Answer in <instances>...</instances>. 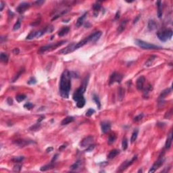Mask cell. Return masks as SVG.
<instances>
[{"instance_id":"3957f363","label":"cell","mask_w":173,"mask_h":173,"mask_svg":"<svg viewBox=\"0 0 173 173\" xmlns=\"http://www.w3.org/2000/svg\"><path fill=\"white\" fill-rule=\"evenodd\" d=\"M135 44L137 45H138L139 47H140L142 49H156L161 48L159 46L149 43L145 42V41H143L140 40V39H136L135 41Z\"/></svg>"},{"instance_id":"6f0895ef","label":"cell","mask_w":173,"mask_h":173,"mask_svg":"<svg viewBox=\"0 0 173 173\" xmlns=\"http://www.w3.org/2000/svg\"><path fill=\"white\" fill-rule=\"evenodd\" d=\"M43 3H44V1H37L35 2V4L38 5H39L40 4H43Z\"/></svg>"},{"instance_id":"f5cc1de1","label":"cell","mask_w":173,"mask_h":173,"mask_svg":"<svg viewBox=\"0 0 173 173\" xmlns=\"http://www.w3.org/2000/svg\"><path fill=\"white\" fill-rule=\"evenodd\" d=\"M53 149V147H48L47 149H46V152H47V153H49V152H52Z\"/></svg>"},{"instance_id":"5b68a950","label":"cell","mask_w":173,"mask_h":173,"mask_svg":"<svg viewBox=\"0 0 173 173\" xmlns=\"http://www.w3.org/2000/svg\"><path fill=\"white\" fill-rule=\"evenodd\" d=\"M122 79V76L121 75V74L118 73V72H114V73L112 74V75L110 76L109 84H113V83H114L115 82L121 83Z\"/></svg>"},{"instance_id":"9a60e30c","label":"cell","mask_w":173,"mask_h":173,"mask_svg":"<svg viewBox=\"0 0 173 173\" xmlns=\"http://www.w3.org/2000/svg\"><path fill=\"white\" fill-rule=\"evenodd\" d=\"M119 153H120V150H118V149H113V150L110 151V153L108 154L107 158L108 160H112L114 157H115L116 156H117Z\"/></svg>"},{"instance_id":"8d00e7d4","label":"cell","mask_w":173,"mask_h":173,"mask_svg":"<svg viewBox=\"0 0 173 173\" xmlns=\"http://www.w3.org/2000/svg\"><path fill=\"white\" fill-rule=\"evenodd\" d=\"M24 159V156H18V157H14L12 159V161L16 163H20Z\"/></svg>"},{"instance_id":"5bb4252c","label":"cell","mask_w":173,"mask_h":173,"mask_svg":"<svg viewBox=\"0 0 173 173\" xmlns=\"http://www.w3.org/2000/svg\"><path fill=\"white\" fill-rule=\"evenodd\" d=\"M32 141H28V140H24V139H18L14 141V143L18 145L19 147H24L28 145V144H30Z\"/></svg>"},{"instance_id":"7a4b0ae2","label":"cell","mask_w":173,"mask_h":173,"mask_svg":"<svg viewBox=\"0 0 173 173\" xmlns=\"http://www.w3.org/2000/svg\"><path fill=\"white\" fill-rule=\"evenodd\" d=\"M158 39L163 42H166L169 39H170L173 37V31L170 29L164 30L162 31H159L156 33Z\"/></svg>"},{"instance_id":"c3c4849f","label":"cell","mask_w":173,"mask_h":173,"mask_svg":"<svg viewBox=\"0 0 173 173\" xmlns=\"http://www.w3.org/2000/svg\"><path fill=\"white\" fill-rule=\"evenodd\" d=\"M40 126H41V125L38 123V124H36V125H33L30 129H31V131H37V130H38L40 128Z\"/></svg>"},{"instance_id":"74e56055","label":"cell","mask_w":173,"mask_h":173,"mask_svg":"<svg viewBox=\"0 0 173 173\" xmlns=\"http://www.w3.org/2000/svg\"><path fill=\"white\" fill-rule=\"evenodd\" d=\"M122 147L124 151H125L128 147V140L126 138H124L122 142Z\"/></svg>"},{"instance_id":"7bdbcfd3","label":"cell","mask_w":173,"mask_h":173,"mask_svg":"<svg viewBox=\"0 0 173 173\" xmlns=\"http://www.w3.org/2000/svg\"><path fill=\"white\" fill-rule=\"evenodd\" d=\"M36 32H37V31L31 32L26 37V39H32L36 37Z\"/></svg>"},{"instance_id":"d4e9b609","label":"cell","mask_w":173,"mask_h":173,"mask_svg":"<svg viewBox=\"0 0 173 173\" xmlns=\"http://www.w3.org/2000/svg\"><path fill=\"white\" fill-rule=\"evenodd\" d=\"M127 21H128L127 20H123V21L121 22V25L118 26V28L117 29V31H118V33H121V32H122L125 30V28L126 27V24H127Z\"/></svg>"},{"instance_id":"816d5d0a","label":"cell","mask_w":173,"mask_h":173,"mask_svg":"<svg viewBox=\"0 0 173 173\" xmlns=\"http://www.w3.org/2000/svg\"><path fill=\"white\" fill-rule=\"evenodd\" d=\"M119 17H120V11L118 10L117 12V13H116V16H115V19L116 20H117V19H118L119 18Z\"/></svg>"},{"instance_id":"8992f818","label":"cell","mask_w":173,"mask_h":173,"mask_svg":"<svg viewBox=\"0 0 173 173\" xmlns=\"http://www.w3.org/2000/svg\"><path fill=\"white\" fill-rule=\"evenodd\" d=\"M75 45H76V43H71L70 45H68L67 47H66L65 48H64L62 49H61L60 52H59V53L60 54H63V55H66V54H68V53H70L72 52L74 50H76L75 49Z\"/></svg>"},{"instance_id":"277c9868","label":"cell","mask_w":173,"mask_h":173,"mask_svg":"<svg viewBox=\"0 0 173 173\" xmlns=\"http://www.w3.org/2000/svg\"><path fill=\"white\" fill-rule=\"evenodd\" d=\"M66 42V41H60V42L56 43L54 44H50V45H47L43 46V47H41L39 49V53H43L45 52L49 51V50H52V49H56L57 47L62 45L64 43H65Z\"/></svg>"},{"instance_id":"d590c367","label":"cell","mask_w":173,"mask_h":173,"mask_svg":"<svg viewBox=\"0 0 173 173\" xmlns=\"http://www.w3.org/2000/svg\"><path fill=\"white\" fill-rule=\"evenodd\" d=\"M93 100L95 101L96 104L97 105L98 109H100V108H101V103H100V99H99L98 96L96 95L95 94H93Z\"/></svg>"},{"instance_id":"cb8c5ba5","label":"cell","mask_w":173,"mask_h":173,"mask_svg":"<svg viewBox=\"0 0 173 173\" xmlns=\"http://www.w3.org/2000/svg\"><path fill=\"white\" fill-rule=\"evenodd\" d=\"M24 68H22V69H20L17 73H16V74L14 76V78L12 79V83H14V82H16V80H18V79H19V77L21 76L22 74L24 73Z\"/></svg>"},{"instance_id":"4dcf8cb0","label":"cell","mask_w":173,"mask_h":173,"mask_svg":"<svg viewBox=\"0 0 173 173\" xmlns=\"http://www.w3.org/2000/svg\"><path fill=\"white\" fill-rule=\"evenodd\" d=\"M116 139V135L115 134H111L108 138V143L109 145H112V143H114L115 142Z\"/></svg>"},{"instance_id":"52a82bcc","label":"cell","mask_w":173,"mask_h":173,"mask_svg":"<svg viewBox=\"0 0 173 173\" xmlns=\"http://www.w3.org/2000/svg\"><path fill=\"white\" fill-rule=\"evenodd\" d=\"M137 156H135L134 157H133L132 159H131V160L130 161H126V162H123V164L121 165V166L119 167V168H118V172H123L125 170H126V168H128L130 165H131L134 162L135 160H137Z\"/></svg>"},{"instance_id":"ba28073f","label":"cell","mask_w":173,"mask_h":173,"mask_svg":"<svg viewBox=\"0 0 173 173\" xmlns=\"http://www.w3.org/2000/svg\"><path fill=\"white\" fill-rule=\"evenodd\" d=\"M93 141V137L92 136H88L84 138L80 143V146L82 147H88L91 144H92Z\"/></svg>"},{"instance_id":"680465c9","label":"cell","mask_w":173,"mask_h":173,"mask_svg":"<svg viewBox=\"0 0 173 173\" xmlns=\"http://www.w3.org/2000/svg\"><path fill=\"white\" fill-rule=\"evenodd\" d=\"M45 118L44 116H41V118H39V120L37 121V122H38V123H39L40 122H41V121L43 120V118Z\"/></svg>"},{"instance_id":"836d02e7","label":"cell","mask_w":173,"mask_h":173,"mask_svg":"<svg viewBox=\"0 0 173 173\" xmlns=\"http://www.w3.org/2000/svg\"><path fill=\"white\" fill-rule=\"evenodd\" d=\"M138 133H139V131L136 129L135 131H133V134H132V136H131V143H134L137 140V136H138Z\"/></svg>"},{"instance_id":"bcb514c9","label":"cell","mask_w":173,"mask_h":173,"mask_svg":"<svg viewBox=\"0 0 173 173\" xmlns=\"http://www.w3.org/2000/svg\"><path fill=\"white\" fill-rule=\"evenodd\" d=\"M27 83L28 84H35L37 83V80L35 79L34 77H32L29 79L27 82Z\"/></svg>"},{"instance_id":"d6a6232c","label":"cell","mask_w":173,"mask_h":173,"mask_svg":"<svg viewBox=\"0 0 173 173\" xmlns=\"http://www.w3.org/2000/svg\"><path fill=\"white\" fill-rule=\"evenodd\" d=\"M54 167V165H53L52 164H47L45 166H43L41 168H40V170L41 171H47L48 170H51Z\"/></svg>"},{"instance_id":"f546056e","label":"cell","mask_w":173,"mask_h":173,"mask_svg":"<svg viewBox=\"0 0 173 173\" xmlns=\"http://www.w3.org/2000/svg\"><path fill=\"white\" fill-rule=\"evenodd\" d=\"M85 105V100L84 97L81 98L80 100H79L78 101H76V106L79 108H83Z\"/></svg>"},{"instance_id":"603a6c76","label":"cell","mask_w":173,"mask_h":173,"mask_svg":"<svg viewBox=\"0 0 173 173\" xmlns=\"http://www.w3.org/2000/svg\"><path fill=\"white\" fill-rule=\"evenodd\" d=\"M156 58H157V57H156V56H152L146 61V62L145 64V66L146 67H149V66H151L152 64H153V62L155 61V60L156 59Z\"/></svg>"},{"instance_id":"2e32d148","label":"cell","mask_w":173,"mask_h":173,"mask_svg":"<svg viewBox=\"0 0 173 173\" xmlns=\"http://www.w3.org/2000/svg\"><path fill=\"white\" fill-rule=\"evenodd\" d=\"M82 166V161L81 160H78L77 162H76L73 164L70 168V170H72V171H75V170H77L78 169L80 168V166Z\"/></svg>"},{"instance_id":"8fae6325","label":"cell","mask_w":173,"mask_h":173,"mask_svg":"<svg viewBox=\"0 0 173 173\" xmlns=\"http://www.w3.org/2000/svg\"><path fill=\"white\" fill-rule=\"evenodd\" d=\"M102 32L101 31H97L94 32L93 34L89 35V37H87L88 39H89V42H96L97 40H99L100 37L101 36Z\"/></svg>"},{"instance_id":"11a10c76","label":"cell","mask_w":173,"mask_h":173,"mask_svg":"<svg viewBox=\"0 0 173 173\" xmlns=\"http://www.w3.org/2000/svg\"><path fill=\"white\" fill-rule=\"evenodd\" d=\"M4 2L3 1H1V8H0V11H2L3 10V9H4Z\"/></svg>"},{"instance_id":"db71d44e","label":"cell","mask_w":173,"mask_h":173,"mask_svg":"<svg viewBox=\"0 0 173 173\" xmlns=\"http://www.w3.org/2000/svg\"><path fill=\"white\" fill-rule=\"evenodd\" d=\"M58 154H56V155H55V156H53V159H52V162H53V161L55 162V161H56V159L58 158Z\"/></svg>"},{"instance_id":"91938a15","label":"cell","mask_w":173,"mask_h":173,"mask_svg":"<svg viewBox=\"0 0 173 173\" xmlns=\"http://www.w3.org/2000/svg\"><path fill=\"white\" fill-rule=\"evenodd\" d=\"M66 145H62L61 147L59 148V150L60 151V150H62V149H64V148H66Z\"/></svg>"},{"instance_id":"4fadbf2b","label":"cell","mask_w":173,"mask_h":173,"mask_svg":"<svg viewBox=\"0 0 173 173\" xmlns=\"http://www.w3.org/2000/svg\"><path fill=\"white\" fill-rule=\"evenodd\" d=\"M101 131L103 133H106L108 131H110L111 129V125L109 122H107V121L103 122L101 125Z\"/></svg>"},{"instance_id":"ac0fdd59","label":"cell","mask_w":173,"mask_h":173,"mask_svg":"<svg viewBox=\"0 0 173 173\" xmlns=\"http://www.w3.org/2000/svg\"><path fill=\"white\" fill-rule=\"evenodd\" d=\"M87 12H85L83 16L79 17V18H78V20H77V21H76V26L79 27V26H80L81 25H83L84 19L85 18V16H87Z\"/></svg>"},{"instance_id":"ee69618b","label":"cell","mask_w":173,"mask_h":173,"mask_svg":"<svg viewBox=\"0 0 173 173\" xmlns=\"http://www.w3.org/2000/svg\"><path fill=\"white\" fill-rule=\"evenodd\" d=\"M95 112V110L92 109V108H90V109H89V110L87 111V112H86V116H89H89H91L94 114Z\"/></svg>"},{"instance_id":"ffe728a7","label":"cell","mask_w":173,"mask_h":173,"mask_svg":"<svg viewBox=\"0 0 173 173\" xmlns=\"http://www.w3.org/2000/svg\"><path fill=\"white\" fill-rule=\"evenodd\" d=\"M88 42H89V39H88V38L87 37V38H85V39H83L82 41H79V43H76V45H75V49H79V47H83V45H84L85 44H87V43Z\"/></svg>"},{"instance_id":"ab89813d","label":"cell","mask_w":173,"mask_h":173,"mask_svg":"<svg viewBox=\"0 0 173 173\" xmlns=\"http://www.w3.org/2000/svg\"><path fill=\"white\" fill-rule=\"evenodd\" d=\"M21 168H22L21 164H20L17 163L16 164H15V165L14 166L13 170H14V172H20V170H21Z\"/></svg>"},{"instance_id":"7402d4cb","label":"cell","mask_w":173,"mask_h":173,"mask_svg":"<svg viewBox=\"0 0 173 173\" xmlns=\"http://www.w3.org/2000/svg\"><path fill=\"white\" fill-rule=\"evenodd\" d=\"M74 120V117H72V116H67L66 118H65L63 121H62L61 125H68L69 123L73 122Z\"/></svg>"},{"instance_id":"4316f807","label":"cell","mask_w":173,"mask_h":173,"mask_svg":"<svg viewBox=\"0 0 173 173\" xmlns=\"http://www.w3.org/2000/svg\"><path fill=\"white\" fill-rule=\"evenodd\" d=\"M157 8H158V10H157V16L159 18H161V17L162 16V2L160 1L157 2Z\"/></svg>"},{"instance_id":"f6af8a7d","label":"cell","mask_w":173,"mask_h":173,"mask_svg":"<svg viewBox=\"0 0 173 173\" xmlns=\"http://www.w3.org/2000/svg\"><path fill=\"white\" fill-rule=\"evenodd\" d=\"M95 147V144H91V145H89V146L87 147V148L86 149L85 152H92V151L94 149Z\"/></svg>"},{"instance_id":"7dc6e473","label":"cell","mask_w":173,"mask_h":173,"mask_svg":"<svg viewBox=\"0 0 173 173\" xmlns=\"http://www.w3.org/2000/svg\"><path fill=\"white\" fill-rule=\"evenodd\" d=\"M143 114H139V115L137 116L134 118V121L135 122H138V121H141L143 118Z\"/></svg>"},{"instance_id":"b9f144b4","label":"cell","mask_w":173,"mask_h":173,"mask_svg":"<svg viewBox=\"0 0 173 173\" xmlns=\"http://www.w3.org/2000/svg\"><path fill=\"white\" fill-rule=\"evenodd\" d=\"M33 107H34V105L31 102H27L24 105V108H25L26 109H28V110H31Z\"/></svg>"},{"instance_id":"1f68e13d","label":"cell","mask_w":173,"mask_h":173,"mask_svg":"<svg viewBox=\"0 0 173 173\" xmlns=\"http://www.w3.org/2000/svg\"><path fill=\"white\" fill-rule=\"evenodd\" d=\"M125 91L123 88L121 87L118 91V99L120 101H122L123 100L124 97H125Z\"/></svg>"},{"instance_id":"30bf717a","label":"cell","mask_w":173,"mask_h":173,"mask_svg":"<svg viewBox=\"0 0 173 173\" xmlns=\"http://www.w3.org/2000/svg\"><path fill=\"white\" fill-rule=\"evenodd\" d=\"M164 162V158H160V159H159L157 162H156L154 163V164L153 165V166L150 168V170H149V173H152L156 172V170L157 169H158V168H160V167L162 165Z\"/></svg>"},{"instance_id":"f35d334b","label":"cell","mask_w":173,"mask_h":173,"mask_svg":"<svg viewBox=\"0 0 173 173\" xmlns=\"http://www.w3.org/2000/svg\"><path fill=\"white\" fill-rule=\"evenodd\" d=\"M152 89H153V88H152V85L151 84H148L147 86V87H146V89H145V90L144 91V95H146V97H147L148 96V93L150 91H152Z\"/></svg>"},{"instance_id":"44dd1931","label":"cell","mask_w":173,"mask_h":173,"mask_svg":"<svg viewBox=\"0 0 173 173\" xmlns=\"http://www.w3.org/2000/svg\"><path fill=\"white\" fill-rule=\"evenodd\" d=\"M70 31V28L68 26H64L60 31L58 32V35L60 37H63L65 35H66Z\"/></svg>"},{"instance_id":"83f0119b","label":"cell","mask_w":173,"mask_h":173,"mask_svg":"<svg viewBox=\"0 0 173 173\" xmlns=\"http://www.w3.org/2000/svg\"><path fill=\"white\" fill-rule=\"evenodd\" d=\"M93 10H94V16H97L98 15V13H99V11L101 9V5L99 4H95L94 5H93Z\"/></svg>"},{"instance_id":"7c38bea8","label":"cell","mask_w":173,"mask_h":173,"mask_svg":"<svg viewBox=\"0 0 173 173\" xmlns=\"http://www.w3.org/2000/svg\"><path fill=\"white\" fill-rule=\"evenodd\" d=\"M145 79L143 76H141L139 79L137 80V89L138 90H141L143 88V85L145 83Z\"/></svg>"},{"instance_id":"681fc988","label":"cell","mask_w":173,"mask_h":173,"mask_svg":"<svg viewBox=\"0 0 173 173\" xmlns=\"http://www.w3.org/2000/svg\"><path fill=\"white\" fill-rule=\"evenodd\" d=\"M7 103L8 104V105H12L13 104V100H12V99L11 98V97H8L7 98Z\"/></svg>"},{"instance_id":"9c48e42d","label":"cell","mask_w":173,"mask_h":173,"mask_svg":"<svg viewBox=\"0 0 173 173\" xmlns=\"http://www.w3.org/2000/svg\"><path fill=\"white\" fill-rule=\"evenodd\" d=\"M30 8V4L26 2H22L20 5H18L16 8V11L19 14H23L24 12H26V10H28Z\"/></svg>"},{"instance_id":"d6986e66","label":"cell","mask_w":173,"mask_h":173,"mask_svg":"<svg viewBox=\"0 0 173 173\" xmlns=\"http://www.w3.org/2000/svg\"><path fill=\"white\" fill-rule=\"evenodd\" d=\"M157 28V24L153 20H150L148 22V28L149 31H153Z\"/></svg>"},{"instance_id":"60d3db41","label":"cell","mask_w":173,"mask_h":173,"mask_svg":"<svg viewBox=\"0 0 173 173\" xmlns=\"http://www.w3.org/2000/svg\"><path fill=\"white\" fill-rule=\"evenodd\" d=\"M20 26H21V22L18 20L15 23V24L14 25V26H13V31H17V30H18L20 28Z\"/></svg>"},{"instance_id":"f1b7e54d","label":"cell","mask_w":173,"mask_h":173,"mask_svg":"<svg viewBox=\"0 0 173 173\" xmlns=\"http://www.w3.org/2000/svg\"><path fill=\"white\" fill-rule=\"evenodd\" d=\"M0 60L2 62L7 63L8 62V56L5 53H1L0 55Z\"/></svg>"},{"instance_id":"9f6ffc18","label":"cell","mask_w":173,"mask_h":173,"mask_svg":"<svg viewBox=\"0 0 173 173\" xmlns=\"http://www.w3.org/2000/svg\"><path fill=\"white\" fill-rule=\"evenodd\" d=\"M139 18H140V16H137V18L134 20V22H133V23L134 24H135V23H137V21L139 20Z\"/></svg>"},{"instance_id":"e0dca14e","label":"cell","mask_w":173,"mask_h":173,"mask_svg":"<svg viewBox=\"0 0 173 173\" xmlns=\"http://www.w3.org/2000/svg\"><path fill=\"white\" fill-rule=\"evenodd\" d=\"M172 141H173V135H172V132L170 133V134L168 135V138L166 139V144H165V147L166 149H170L171 147V144H172Z\"/></svg>"},{"instance_id":"f907efd6","label":"cell","mask_w":173,"mask_h":173,"mask_svg":"<svg viewBox=\"0 0 173 173\" xmlns=\"http://www.w3.org/2000/svg\"><path fill=\"white\" fill-rule=\"evenodd\" d=\"M19 52H20V50H19L18 48H15V49H13V53H14V54H18Z\"/></svg>"},{"instance_id":"484cf974","label":"cell","mask_w":173,"mask_h":173,"mask_svg":"<svg viewBox=\"0 0 173 173\" xmlns=\"http://www.w3.org/2000/svg\"><path fill=\"white\" fill-rule=\"evenodd\" d=\"M170 92H171V89H169V88L164 90L161 93L160 95L159 96V98H160V99H164V98L166 96H167Z\"/></svg>"},{"instance_id":"e575fe53","label":"cell","mask_w":173,"mask_h":173,"mask_svg":"<svg viewBox=\"0 0 173 173\" xmlns=\"http://www.w3.org/2000/svg\"><path fill=\"white\" fill-rule=\"evenodd\" d=\"M26 96L24 94H18L16 96V100L18 102H21L26 99Z\"/></svg>"},{"instance_id":"6da1fadb","label":"cell","mask_w":173,"mask_h":173,"mask_svg":"<svg viewBox=\"0 0 173 173\" xmlns=\"http://www.w3.org/2000/svg\"><path fill=\"white\" fill-rule=\"evenodd\" d=\"M71 74L68 70H65L62 74L60 83V92L61 96L64 98H68L69 92L71 89Z\"/></svg>"}]
</instances>
